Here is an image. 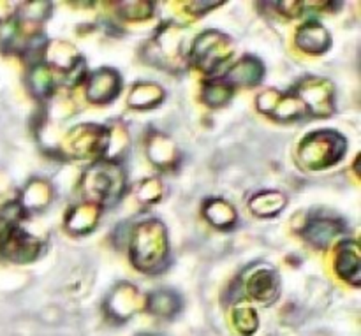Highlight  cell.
<instances>
[{
    "instance_id": "obj_3",
    "label": "cell",
    "mask_w": 361,
    "mask_h": 336,
    "mask_svg": "<svg viewBox=\"0 0 361 336\" xmlns=\"http://www.w3.org/2000/svg\"><path fill=\"white\" fill-rule=\"evenodd\" d=\"M335 224H331V222H312V224L309 225V229H307V236H309V239H312V242H316L317 245H324V243L328 242L330 238H334L335 236Z\"/></svg>"
},
{
    "instance_id": "obj_1",
    "label": "cell",
    "mask_w": 361,
    "mask_h": 336,
    "mask_svg": "<svg viewBox=\"0 0 361 336\" xmlns=\"http://www.w3.org/2000/svg\"><path fill=\"white\" fill-rule=\"evenodd\" d=\"M298 44L310 53H321L330 44L328 32L319 25H307L298 32Z\"/></svg>"
},
{
    "instance_id": "obj_2",
    "label": "cell",
    "mask_w": 361,
    "mask_h": 336,
    "mask_svg": "<svg viewBox=\"0 0 361 336\" xmlns=\"http://www.w3.org/2000/svg\"><path fill=\"white\" fill-rule=\"evenodd\" d=\"M348 266V273L344 275V278L351 280L353 284L358 285L360 278V257H358V247L356 243H349L345 245V249L342 250L341 259H338V271H342Z\"/></svg>"
}]
</instances>
